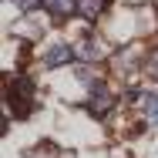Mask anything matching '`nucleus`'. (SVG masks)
I'll return each mask as SVG.
<instances>
[{"instance_id": "obj_8", "label": "nucleus", "mask_w": 158, "mask_h": 158, "mask_svg": "<svg viewBox=\"0 0 158 158\" xmlns=\"http://www.w3.org/2000/svg\"><path fill=\"white\" fill-rule=\"evenodd\" d=\"M145 74L158 81V47H152V51H148V61H145Z\"/></svg>"}, {"instance_id": "obj_4", "label": "nucleus", "mask_w": 158, "mask_h": 158, "mask_svg": "<svg viewBox=\"0 0 158 158\" xmlns=\"http://www.w3.org/2000/svg\"><path fill=\"white\" fill-rule=\"evenodd\" d=\"M40 7H44L51 17H57V20L71 17V14H77V0H44Z\"/></svg>"}, {"instance_id": "obj_1", "label": "nucleus", "mask_w": 158, "mask_h": 158, "mask_svg": "<svg viewBox=\"0 0 158 158\" xmlns=\"http://www.w3.org/2000/svg\"><path fill=\"white\" fill-rule=\"evenodd\" d=\"M31 94H34V81L31 77H10V84H7L10 114H27V111H31Z\"/></svg>"}, {"instance_id": "obj_5", "label": "nucleus", "mask_w": 158, "mask_h": 158, "mask_svg": "<svg viewBox=\"0 0 158 158\" xmlns=\"http://www.w3.org/2000/svg\"><path fill=\"white\" fill-rule=\"evenodd\" d=\"M74 54H77L81 61H101V57H104V47H101L98 40H91V37H88V40H77Z\"/></svg>"}, {"instance_id": "obj_6", "label": "nucleus", "mask_w": 158, "mask_h": 158, "mask_svg": "<svg viewBox=\"0 0 158 158\" xmlns=\"http://www.w3.org/2000/svg\"><path fill=\"white\" fill-rule=\"evenodd\" d=\"M104 7H108V0H77V14L84 20H98L104 14Z\"/></svg>"}, {"instance_id": "obj_7", "label": "nucleus", "mask_w": 158, "mask_h": 158, "mask_svg": "<svg viewBox=\"0 0 158 158\" xmlns=\"http://www.w3.org/2000/svg\"><path fill=\"white\" fill-rule=\"evenodd\" d=\"M141 111H145V121L158 131V94H145L141 98Z\"/></svg>"}, {"instance_id": "obj_3", "label": "nucleus", "mask_w": 158, "mask_h": 158, "mask_svg": "<svg viewBox=\"0 0 158 158\" xmlns=\"http://www.w3.org/2000/svg\"><path fill=\"white\" fill-rule=\"evenodd\" d=\"M71 57H77L74 47H67V44H51L47 54H44V64H47V67H61V64H67Z\"/></svg>"}, {"instance_id": "obj_2", "label": "nucleus", "mask_w": 158, "mask_h": 158, "mask_svg": "<svg viewBox=\"0 0 158 158\" xmlns=\"http://www.w3.org/2000/svg\"><path fill=\"white\" fill-rule=\"evenodd\" d=\"M111 108H114V94L108 91V84H94L88 94V111L94 118H104V114H111Z\"/></svg>"}, {"instance_id": "obj_9", "label": "nucleus", "mask_w": 158, "mask_h": 158, "mask_svg": "<svg viewBox=\"0 0 158 158\" xmlns=\"http://www.w3.org/2000/svg\"><path fill=\"white\" fill-rule=\"evenodd\" d=\"M10 3H14V7H20V10H37L44 0H10Z\"/></svg>"}]
</instances>
